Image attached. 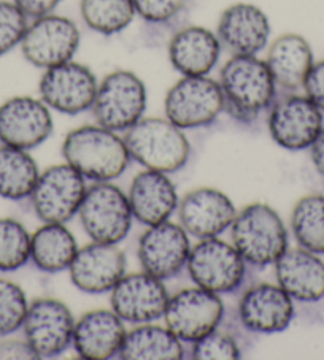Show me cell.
<instances>
[{"instance_id":"6da1fadb","label":"cell","mask_w":324,"mask_h":360,"mask_svg":"<svg viewBox=\"0 0 324 360\" xmlns=\"http://www.w3.org/2000/svg\"><path fill=\"white\" fill-rule=\"evenodd\" d=\"M224 111L237 122L251 124L269 111L278 89L266 60L258 56H232L220 72Z\"/></svg>"},{"instance_id":"7a4b0ae2","label":"cell","mask_w":324,"mask_h":360,"mask_svg":"<svg viewBox=\"0 0 324 360\" xmlns=\"http://www.w3.org/2000/svg\"><path fill=\"white\" fill-rule=\"evenodd\" d=\"M62 158L92 183L120 178L132 160L123 136L99 124L68 132L62 143Z\"/></svg>"},{"instance_id":"3957f363","label":"cell","mask_w":324,"mask_h":360,"mask_svg":"<svg viewBox=\"0 0 324 360\" xmlns=\"http://www.w3.org/2000/svg\"><path fill=\"white\" fill-rule=\"evenodd\" d=\"M230 243L247 265L267 269L288 250V231L275 210L266 203H251L235 214L230 224Z\"/></svg>"},{"instance_id":"277c9868","label":"cell","mask_w":324,"mask_h":360,"mask_svg":"<svg viewBox=\"0 0 324 360\" xmlns=\"http://www.w3.org/2000/svg\"><path fill=\"white\" fill-rule=\"evenodd\" d=\"M123 139L130 159L147 170L175 173L189 160L191 145L185 130L167 117H142Z\"/></svg>"},{"instance_id":"5b68a950","label":"cell","mask_w":324,"mask_h":360,"mask_svg":"<svg viewBox=\"0 0 324 360\" xmlns=\"http://www.w3.org/2000/svg\"><path fill=\"white\" fill-rule=\"evenodd\" d=\"M78 218L92 241L110 245H120L126 240L134 222L127 194L111 181L88 186Z\"/></svg>"},{"instance_id":"8992f818","label":"cell","mask_w":324,"mask_h":360,"mask_svg":"<svg viewBox=\"0 0 324 360\" xmlns=\"http://www.w3.org/2000/svg\"><path fill=\"white\" fill-rule=\"evenodd\" d=\"M147 110V88L129 70L108 73L96 92L91 111L99 126L113 132H126L139 122Z\"/></svg>"},{"instance_id":"52a82bcc","label":"cell","mask_w":324,"mask_h":360,"mask_svg":"<svg viewBox=\"0 0 324 360\" xmlns=\"http://www.w3.org/2000/svg\"><path fill=\"white\" fill-rule=\"evenodd\" d=\"M186 269L197 288L223 295L242 288L250 266L232 243L215 237L199 240L191 248Z\"/></svg>"},{"instance_id":"ba28073f","label":"cell","mask_w":324,"mask_h":360,"mask_svg":"<svg viewBox=\"0 0 324 360\" xmlns=\"http://www.w3.org/2000/svg\"><path fill=\"white\" fill-rule=\"evenodd\" d=\"M164 111L183 130L210 126L224 111L221 86L208 75L183 77L167 92Z\"/></svg>"},{"instance_id":"9c48e42d","label":"cell","mask_w":324,"mask_h":360,"mask_svg":"<svg viewBox=\"0 0 324 360\" xmlns=\"http://www.w3.org/2000/svg\"><path fill=\"white\" fill-rule=\"evenodd\" d=\"M86 179L67 162L48 167L40 172L29 200L37 218L45 222L66 224L78 214L86 194Z\"/></svg>"},{"instance_id":"30bf717a","label":"cell","mask_w":324,"mask_h":360,"mask_svg":"<svg viewBox=\"0 0 324 360\" xmlns=\"http://www.w3.org/2000/svg\"><path fill=\"white\" fill-rule=\"evenodd\" d=\"M224 319L221 295L202 288H188L170 297L167 303L166 326L183 341L196 343L216 330Z\"/></svg>"},{"instance_id":"8fae6325","label":"cell","mask_w":324,"mask_h":360,"mask_svg":"<svg viewBox=\"0 0 324 360\" xmlns=\"http://www.w3.org/2000/svg\"><path fill=\"white\" fill-rule=\"evenodd\" d=\"M20 46L29 64L46 70L73 59L80 46V29L66 16L37 18L29 22Z\"/></svg>"},{"instance_id":"7c38bea8","label":"cell","mask_w":324,"mask_h":360,"mask_svg":"<svg viewBox=\"0 0 324 360\" xmlns=\"http://www.w3.org/2000/svg\"><path fill=\"white\" fill-rule=\"evenodd\" d=\"M97 88V78L91 68L72 59L46 68L40 78L39 92L49 108L75 116L91 110Z\"/></svg>"},{"instance_id":"4fadbf2b","label":"cell","mask_w":324,"mask_h":360,"mask_svg":"<svg viewBox=\"0 0 324 360\" xmlns=\"http://www.w3.org/2000/svg\"><path fill=\"white\" fill-rule=\"evenodd\" d=\"M323 129V111L307 96H277L269 110V132L278 146L289 151L307 150Z\"/></svg>"},{"instance_id":"5bb4252c","label":"cell","mask_w":324,"mask_h":360,"mask_svg":"<svg viewBox=\"0 0 324 360\" xmlns=\"http://www.w3.org/2000/svg\"><path fill=\"white\" fill-rule=\"evenodd\" d=\"M75 318L70 309L56 299H37L29 305L23 330L39 359L59 357L72 346Z\"/></svg>"},{"instance_id":"9a60e30c","label":"cell","mask_w":324,"mask_h":360,"mask_svg":"<svg viewBox=\"0 0 324 360\" xmlns=\"http://www.w3.org/2000/svg\"><path fill=\"white\" fill-rule=\"evenodd\" d=\"M169 290L162 279L147 271L124 275L110 290L111 309L129 324H149L164 318Z\"/></svg>"},{"instance_id":"2e32d148","label":"cell","mask_w":324,"mask_h":360,"mask_svg":"<svg viewBox=\"0 0 324 360\" xmlns=\"http://www.w3.org/2000/svg\"><path fill=\"white\" fill-rule=\"evenodd\" d=\"M191 240L188 232L170 221L149 226L139 240V262L142 270L167 281L177 278L186 269Z\"/></svg>"},{"instance_id":"e0dca14e","label":"cell","mask_w":324,"mask_h":360,"mask_svg":"<svg viewBox=\"0 0 324 360\" xmlns=\"http://www.w3.org/2000/svg\"><path fill=\"white\" fill-rule=\"evenodd\" d=\"M51 108L30 96L11 97L0 105V143L20 150H34L53 134Z\"/></svg>"},{"instance_id":"ac0fdd59","label":"cell","mask_w":324,"mask_h":360,"mask_svg":"<svg viewBox=\"0 0 324 360\" xmlns=\"http://www.w3.org/2000/svg\"><path fill=\"white\" fill-rule=\"evenodd\" d=\"M127 259L118 245L92 243L78 248L77 256L68 266L70 281L85 294H105L126 275Z\"/></svg>"},{"instance_id":"d6986e66","label":"cell","mask_w":324,"mask_h":360,"mask_svg":"<svg viewBox=\"0 0 324 360\" xmlns=\"http://www.w3.org/2000/svg\"><path fill=\"white\" fill-rule=\"evenodd\" d=\"M178 219L189 237L199 240L220 237L230 229L237 210L234 202L223 191L197 188L178 203Z\"/></svg>"},{"instance_id":"ffe728a7","label":"cell","mask_w":324,"mask_h":360,"mask_svg":"<svg viewBox=\"0 0 324 360\" xmlns=\"http://www.w3.org/2000/svg\"><path fill=\"white\" fill-rule=\"evenodd\" d=\"M294 318V303L278 284H256L245 290L239 303L240 324L253 333H278Z\"/></svg>"},{"instance_id":"44dd1931","label":"cell","mask_w":324,"mask_h":360,"mask_svg":"<svg viewBox=\"0 0 324 360\" xmlns=\"http://www.w3.org/2000/svg\"><path fill=\"white\" fill-rule=\"evenodd\" d=\"M216 37L232 56H258L269 43V18L256 5H230L218 21Z\"/></svg>"},{"instance_id":"7402d4cb","label":"cell","mask_w":324,"mask_h":360,"mask_svg":"<svg viewBox=\"0 0 324 360\" xmlns=\"http://www.w3.org/2000/svg\"><path fill=\"white\" fill-rule=\"evenodd\" d=\"M127 198L134 219L147 227L169 221L180 203L169 173L147 169L132 179Z\"/></svg>"},{"instance_id":"603a6c76","label":"cell","mask_w":324,"mask_h":360,"mask_svg":"<svg viewBox=\"0 0 324 360\" xmlns=\"http://www.w3.org/2000/svg\"><path fill=\"white\" fill-rule=\"evenodd\" d=\"M113 309H94L75 322L72 346L81 359L108 360L120 354L126 327Z\"/></svg>"},{"instance_id":"cb8c5ba5","label":"cell","mask_w":324,"mask_h":360,"mask_svg":"<svg viewBox=\"0 0 324 360\" xmlns=\"http://www.w3.org/2000/svg\"><path fill=\"white\" fill-rule=\"evenodd\" d=\"M273 265L277 284L292 300L318 302L324 297V262L318 254L288 248Z\"/></svg>"},{"instance_id":"d4e9b609","label":"cell","mask_w":324,"mask_h":360,"mask_svg":"<svg viewBox=\"0 0 324 360\" xmlns=\"http://www.w3.org/2000/svg\"><path fill=\"white\" fill-rule=\"evenodd\" d=\"M221 43L207 27L180 29L169 43L172 67L183 77H205L213 70L221 54Z\"/></svg>"},{"instance_id":"484cf974","label":"cell","mask_w":324,"mask_h":360,"mask_svg":"<svg viewBox=\"0 0 324 360\" xmlns=\"http://www.w3.org/2000/svg\"><path fill=\"white\" fill-rule=\"evenodd\" d=\"M266 64L277 84L278 94H292L304 89L305 78L315 62L311 48L304 37L285 34L270 45Z\"/></svg>"},{"instance_id":"4316f807","label":"cell","mask_w":324,"mask_h":360,"mask_svg":"<svg viewBox=\"0 0 324 360\" xmlns=\"http://www.w3.org/2000/svg\"><path fill=\"white\" fill-rule=\"evenodd\" d=\"M183 341L169 327L139 324L127 330L118 359L123 360H180L185 357Z\"/></svg>"},{"instance_id":"83f0119b","label":"cell","mask_w":324,"mask_h":360,"mask_svg":"<svg viewBox=\"0 0 324 360\" xmlns=\"http://www.w3.org/2000/svg\"><path fill=\"white\" fill-rule=\"evenodd\" d=\"M78 252L75 235L66 224L45 222L30 238V260L40 271L61 273L68 270Z\"/></svg>"},{"instance_id":"f1b7e54d","label":"cell","mask_w":324,"mask_h":360,"mask_svg":"<svg viewBox=\"0 0 324 360\" xmlns=\"http://www.w3.org/2000/svg\"><path fill=\"white\" fill-rule=\"evenodd\" d=\"M39 176V165L27 150L0 146V197L15 202L29 198Z\"/></svg>"},{"instance_id":"f546056e","label":"cell","mask_w":324,"mask_h":360,"mask_svg":"<svg viewBox=\"0 0 324 360\" xmlns=\"http://www.w3.org/2000/svg\"><path fill=\"white\" fill-rule=\"evenodd\" d=\"M291 229L299 246L315 254H324V197L301 198L292 210Z\"/></svg>"},{"instance_id":"4dcf8cb0","label":"cell","mask_w":324,"mask_h":360,"mask_svg":"<svg viewBox=\"0 0 324 360\" xmlns=\"http://www.w3.org/2000/svg\"><path fill=\"white\" fill-rule=\"evenodd\" d=\"M80 11L86 26L102 35L123 32L135 18L132 0H81Z\"/></svg>"},{"instance_id":"1f68e13d","label":"cell","mask_w":324,"mask_h":360,"mask_svg":"<svg viewBox=\"0 0 324 360\" xmlns=\"http://www.w3.org/2000/svg\"><path fill=\"white\" fill-rule=\"evenodd\" d=\"M30 238L20 221L0 218V271L20 270L30 260Z\"/></svg>"},{"instance_id":"d6a6232c","label":"cell","mask_w":324,"mask_h":360,"mask_svg":"<svg viewBox=\"0 0 324 360\" xmlns=\"http://www.w3.org/2000/svg\"><path fill=\"white\" fill-rule=\"evenodd\" d=\"M29 309L21 285L0 278V337H8L23 328Z\"/></svg>"},{"instance_id":"836d02e7","label":"cell","mask_w":324,"mask_h":360,"mask_svg":"<svg viewBox=\"0 0 324 360\" xmlns=\"http://www.w3.org/2000/svg\"><path fill=\"white\" fill-rule=\"evenodd\" d=\"M220 328V327H218ZM213 330L207 337L191 345V359L196 360H235L242 357L240 345L235 337L221 330Z\"/></svg>"},{"instance_id":"e575fe53","label":"cell","mask_w":324,"mask_h":360,"mask_svg":"<svg viewBox=\"0 0 324 360\" xmlns=\"http://www.w3.org/2000/svg\"><path fill=\"white\" fill-rule=\"evenodd\" d=\"M29 27V18L13 0H0V56L21 45Z\"/></svg>"},{"instance_id":"d590c367","label":"cell","mask_w":324,"mask_h":360,"mask_svg":"<svg viewBox=\"0 0 324 360\" xmlns=\"http://www.w3.org/2000/svg\"><path fill=\"white\" fill-rule=\"evenodd\" d=\"M135 15L148 24H169L186 10L188 0H132Z\"/></svg>"},{"instance_id":"8d00e7d4","label":"cell","mask_w":324,"mask_h":360,"mask_svg":"<svg viewBox=\"0 0 324 360\" xmlns=\"http://www.w3.org/2000/svg\"><path fill=\"white\" fill-rule=\"evenodd\" d=\"M304 91L305 96L324 113V60L316 62L310 68L304 83Z\"/></svg>"},{"instance_id":"74e56055","label":"cell","mask_w":324,"mask_h":360,"mask_svg":"<svg viewBox=\"0 0 324 360\" xmlns=\"http://www.w3.org/2000/svg\"><path fill=\"white\" fill-rule=\"evenodd\" d=\"M0 359H26L34 360L37 357L35 351L24 340H2L0 341Z\"/></svg>"},{"instance_id":"f35d334b","label":"cell","mask_w":324,"mask_h":360,"mask_svg":"<svg viewBox=\"0 0 324 360\" xmlns=\"http://www.w3.org/2000/svg\"><path fill=\"white\" fill-rule=\"evenodd\" d=\"M29 20L51 15L62 0H13Z\"/></svg>"},{"instance_id":"ab89813d","label":"cell","mask_w":324,"mask_h":360,"mask_svg":"<svg viewBox=\"0 0 324 360\" xmlns=\"http://www.w3.org/2000/svg\"><path fill=\"white\" fill-rule=\"evenodd\" d=\"M310 153H311V162H313L315 169L321 176H324V127L321 129L320 135L316 136V140L311 143Z\"/></svg>"}]
</instances>
